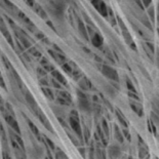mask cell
<instances>
[{
    "label": "cell",
    "mask_w": 159,
    "mask_h": 159,
    "mask_svg": "<svg viewBox=\"0 0 159 159\" xmlns=\"http://www.w3.org/2000/svg\"><path fill=\"white\" fill-rule=\"evenodd\" d=\"M126 85H127V88L129 90V91H131V93H137V90H136V87L133 85V83H131L130 80H126Z\"/></svg>",
    "instance_id": "22"
},
{
    "label": "cell",
    "mask_w": 159,
    "mask_h": 159,
    "mask_svg": "<svg viewBox=\"0 0 159 159\" xmlns=\"http://www.w3.org/2000/svg\"><path fill=\"white\" fill-rule=\"evenodd\" d=\"M79 152H80V154L82 155V157H84L85 158V150H84V148H79Z\"/></svg>",
    "instance_id": "32"
},
{
    "label": "cell",
    "mask_w": 159,
    "mask_h": 159,
    "mask_svg": "<svg viewBox=\"0 0 159 159\" xmlns=\"http://www.w3.org/2000/svg\"><path fill=\"white\" fill-rule=\"evenodd\" d=\"M36 116L39 118L40 122L42 123V125L44 126V127L46 128L47 130H49L50 133H53V128H52V124L49 123V121H48V119L46 118V116L44 115V113H43L40 109L38 110V112H37V115H36Z\"/></svg>",
    "instance_id": "7"
},
{
    "label": "cell",
    "mask_w": 159,
    "mask_h": 159,
    "mask_svg": "<svg viewBox=\"0 0 159 159\" xmlns=\"http://www.w3.org/2000/svg\"><path fill=\"white\" fill-rule=\"evenodd\" d=\"M114 136L119 142H123V137L121 136V131L119 130V127L117 125L114 126Z\"/></svg>",
    "instance_id": "19"
},
{
    "label": "cell",
    "mask_w": 159,
    "mask_h": 159,
    "mask_svg": "<svg viewBox=\"0 0 159 159\" xmlns=\"http://www.w3.org/2000/svg\"><path fill=\"white\" fill-rule=\"evenodd\" d=\"M58 95H59V96H61L62 98L66 100V101L68 102V103H69L70 105H71V104H72V102H73V100H72V96L70 95V93H68V91L60 90V91H59V93H58Z\"/></svg>",
    "instance_id": "15"
},
{
    "label": "cell",
    "mask_w": 159,
    "mask_h": 159,
    "mask_svg": "<svg viewBox=\"0 0 159 159\" xmlns=\"http://www.w3.org/2000/svg\"><path fill=\"white\" fill-rule=\"evenodd\" d=\"M117 20H118V23H119V25H120L121 31H122V36H123V38L125 39L126 43H127V44L133 48L134 50H137V46H136V44H134V42L133 40V37L130 36V34H129L127 28H126V26L124 25V23H123L122 20H121L119 17L117 18Z\"/></svg>",
    "instance_id": "3"
},
{
    "label": "cell",
    "mask_w": 159,
    "mask_h": 159,
    "mask_svg": "<svg viewBox=\"0 0 159 159\" xmlns=\"http://www.w3.org/2000/svg\"><path fill=\"white\" fill-rule=\"evenodd\" d=\"M91 43L93 44V46L101 47L104 43V39L99 33H93V37H91Z\"/></svg>",
    "instance_id": "8"
},
{
    "label": "cell",
    "mask_w": 159,
    "mask_h": 159,
    "mask_svg": "<svg viewBox=\"0 0 159 159\" xmlns=\"http://www.w3.org/2000/svg\"><path fill=\"white\" fill-rule=\"evenodd\" d=\"M43 68H44V70H45L46 72H52L53 70H55V68L52 67V65H50L49 63L43 65Z\"/></svg>",
    "instance_id": "23"
},
{
    "label": "cell",
    "mask_w": 159,
    "mask_h": 159,
    "mask_svg": "<svg viewBox=\"0 0 159 159\" xmlns=\"http://www.w3.org/2000/svg\"><path fill=\"white\" fill-rule=\"evenodd\" d=\"M146 45L150 48V50H151V52H152V55H154V45H153V43L147 42V43H146Z\"/></svg>",
    "instance_id": "30"
},
{
    "label": "cell",
    "mask_w": 159,
    "mask_h": 159,
    "mask_svg": "<svg viewBox=\"0 0 159 159\" xmlns=\"http://www.w3.org/2000/svg\"><path fill=\"white\" fill-rule=\"evenodd\" d=\"M50 73H52L53 79H56L58 82H60L62 85H67V80H66V78H65L59 71H56V70H53V71L50 72Z\"/></svg>",
    "instance_id": "9"
},
{
    "label": "cell",
    "mask_w": 159,
    "mask_h": 159,
    "mask_svg": "<svg viewBox=\"0 0 159 159\" xmlns=\"http://www.w3.org/2000/svg\"><path fill=\"white\" fill-rule=\"evenodd\" d=\"M45 159H49V158H48V157H46V158H45Z\"/></svg>",
    "instance_id": "35"
},
{
    "label": "cell",
    "mask_w": 159,
    "mask_h": 159,
    "mask_svg": "<svg viewBox=\"0 0 159 159\" xmlns=\"http://www.w3.org/2000/svg\"><path fill=\"white\" fill-rule=\"evenodd\" d=\"M158 34H159V29H158Z\"/></svg>",
    "instance_id": "36"
},
{
    "label": "cell",
    "mask_w": 159,
    "mask_h": 159,
    "mask_svg": "<svg viewBox=\"0 0 159 159\" xmlns=\"http://www.w3.org/2000/svg\"><path fill=\"white\" fill-rule=\"evenodd\" d=\"M157 20H158V23H159V4H158V15H157Z\"/></svg>",
    "instance_id": "34"
},
{
    "label": "cell",
    "mask_w": 159,
    "mask_h": 159,
    "mask_svg": "<svg viewBox=\"0 0 159 159\" xmlns=\"http://www.w3.org/2000/svg\"><path fill=\"white\" fill-rule=\"evenodd\" d=\"M77 99H78V106H79L80 109L84 112H90L91 110L90 101L88 99V96L82 90L77 91Z\"/></svg>",
    "instance_id": "1"
},
{
    "label": "cell",
    "mask_w": 159,
    "mask_h": 159,
    "mask_svg": "<svg viewBox=\"0 0 159 159\" xmlns=\"http://www.w3.org/2000/svg\"><path fill=\"white\" fill-rule=\"evenodd\" d=\"M56 159H58V158H56Z\"/></svg>",
    "instance_id": "38"
},
{
    "label": "cell",
    "mask_w": 159,
    "mask_h": 159,
    "mask_svg": "<svg viewBox=\"0 0 159 159\" xmlns=\"http://www.w3.org/2000/svg\"><path fill=\"white\" fill-rule=\"evenodd\" d=\"M37 72H38V75H39V76H41V77H44L45 74H46V71H45V70L40 69V68H38V70H37Z\"/></svg>",
    "instance_id": "28"
},
{
    "label": "cell",
    "mask_w": 159,
    "mask_h": 159,
    "mask_svg": "<svg viewBox=\"0 0 159 159\" xmlns=\"http://www.w3.org/2000/svg\"><path fill=\"white\" fill-rule=\"evenodd\" d=\"M117 117H118V119H119V121L121 122V124H123L124 126H127V124H126V121L124 120V118H122V115H121L119 112H117Z\"/></svg>",
    "instance_id": "26"
},
{
    "label": "cell",
    "mask_w": 159,
    "mask_h": 159,
    "mask_svg": "<svg viewBox=\"0 0 159 159\" xmlns=\"http://www.w3.org/2000/svg\"><path fill=\"white\" fill-rule=\"evenodd\" d=\"M0 104H3V100H2V96H0Z\"/></svg>",
    "instance_id": "33"
},
{
    "label": "cell",
    "mask_w": 159,
    "mask_h": 159,
    "mask_svg": "<svg viewBox=\"0 0 159 159\" xmlns=\"http://www.w3.org/2000/svg\"><path fill=\"white\" fill-rule=\"evenodd\" d=\"M44 139H45V146L49 147L52 151H53V150H56V145L53 144V142L52 141V140L48 139V138H46V137H44Z\"/></svg>",
    "instance_id": "20"
},
{
    "label": "cell",
    "mask_w": 159,
    "mask_h": 159,
    "mask_svg": "<svg viewBox=\"0 0 159 159\" xmlns=\"http://www.w3.org/2000/svg\"><path fill=\"white\" fill-rule=\"evenodd\" d=\"M52 85L55 86L56 88H59V90H61V88H62V86H61V84H60V82H58L56 79H52Z\"/></svg>",
    "instance_id": "27"
},
{
    "label": "cell",
    "mask_w": 159,
    "mask_h": 159,
    "mask_svg": "<svg viewBox=\"0 0 159 159\" xmlns=\"http://www.w3.org/2000/svg\"><path fill=\"white\" fill-rule=\"evenodd\" d=\"M41 90H42V93H44V96H46V99L50 100V101L55 100V95H53L52 90L48 88V86H42Z\"/></svg>",
    "instance_id": "13"
},
{
    "label": "cell",
    "mask_w": 159,
    "mask_h": 159,
    "mask_svg": "<svg viewBox=\"0 0 159 159\" xmlns=\"http://www.w3.org/2000/svg\"><path fill=\"white\" fill-rule=\"evenodd\" d=\"M142 4L144 6V8H148L151 4H152V0H141Z\"/></svg>",
    "instance_id": "24"
},
{
    "label": "cell",
    "mask_w": 159,
    "mask_h": 159,
    "mask_svg": "<svg viewBox=\"0 0 159 159\" xmlns=\"http://www.w3.org/2000/svg\"><path fill=\"white\" fill-rule=\"evenodd\" d=\"M78 24H79V31L81 35H83V37H84L85 39H88V34H87V31H86V28L83 25V23H81V21L78 22Z\"/></svg>",
    "instance_id": "18"
},
{
    "label": "cell",
    "mask_w": 159,
    "mask_h": 159,
    "mask_svg": "<svg viewBox=\"0 0 159 159\" xmlns=\"http://www.w3.org/2000/svg\"><path fill=\"white\" fill-rule=\"evenodd\" d=\"M129 159H131V158H129Z\"/></svg>",
    "instance_id": "37"
},
{
    "label": "cell",
    "mask_w": 159,
    "mask_h": 159,
    "mask_svg": "<svg viewBox=\"0 0 159 159\" xmlns=\"http://www.w3.org/2000/svg\"><path fill=\"white\" fill-rule=\"evenodd\" d=\"M69 125L71 129L73 130V133L76 134L77 139L79 140L80 142L83 143V134H82V129H81V125H80V122H79V118H76V117H72L70 116L69 117Z\"/></svg>",
    "instance_id": "2"
},
{
    "label": "cell",
    "mask_w": 159,
    "mask_h": 159,
    "mask_svg": "<svg viewBox=\"0 0 159 159\" xmlns=\"http://www.w3.org/2000/svg\"><path fill=\"white\" fill-rule=\"evenodd\" d=\"M103 128H104L105 134H106L108 138V137H109V128H108V124H107L106 120H103Z\"/></svg>",
    "instance_id": "25"
},
{
    "label": "cell",
    "mask_w": 159,
    "mask_h": 159,
    "mask_svg": "<svg viewBox=\"0 0 159 159\" xmlns=\"http://www.w3.org/2000/svg\"><path fill=\"white\" fill-rule=\"evenodd\" d=\"M28 123H29V127H30L31 131H32V133H33L34 136L36 137L37 139H38V141H43V140H42V136H41V134H40L39 129L36 127V125H35L33 122H31L30 120H28Z\"/></svg>",
    "instance_id": "11"
},
{
    "label": "cell",
    "mask_w": 159,
    "mask_h": 159,
    "mask_svg": "<svg viewBox=\"0 0 159 159\" xmlns=\"http://www.w3.org/2000/svg\"><path fill=\"white\" fill-rule=\"evenodd\" d=\"M4 119L6 121L7 124L13 129V131H15L17 134H21V128L18 124V121L15 120V117L12 116V115L8 114V113H4Z\"/></svg>",
    "instance_id": "6"
},
{
    "label": "cell",
    "mask_w": 159,
    "mask_h": 159,
    "mask_svg": "<svg viewBox=\"0 0 159 159\" xmlns=\"http://www.w3.org/2000/svg\"><path fill=\"white\" fill-rule=\"evenodd\" d=\"M91 4L95 6V8L100 12V15L104 18H108L109 15V8L107 7V5L105 4L103 0H90Z\"/></svg>",
    "instance_id": "5"
},
{
    "label": "cell",
    "mask_w": 159,
    "mask_h": 159,
    "mask_svg": "<svg viewBox=\"0 0 159 159\" xmlns=\"http://www.w3.org/2000/svg\"><path fill=\"white\" fill-rule=\"evenodd\" d=\"M10 138H12L13 140H15V142L18 143L19 145H20V147L22 148V149H25V147H24V142H23V140H22V138H21V136L20 134H15V133H12V131H10Z\"/></svg>",
    "instance_id": "14"
},
{
    "label": "cell",
    "mask_w": 159,
    "mask_h": 159,
    "mask_svg": "<svg viewBox=\"0 0 159 159\" xmlns=\"http://www.w3.org/2000/svg\"><path fill=\"white\" fill-rule=\"evenodd\" d=\"M56 158H58V159H69L68 156L65 154V153L61 149L56 150Z\"/></svg>",
    "instance_id": "21"
},
{
    "label": "cell",
    "mask_w": 159,
    "mask_h": 159,
    "mask_svg": "<svg viewBox=\"0 0 159 159\" xmlns=\"http://www.w3.org/2000/svg\"><path fill=\"white\" fill-rule=\"evenodd\" d=\"M39 83H40V85H42V86H49V83L47 82V80L45 79V78H44V79H43V78H42V79H40Z\"/></svg>",
    "instance_id": "29"
},
{
    "label": "cell",
    "mask_w": 159,
    "mask_h": 159,
    "mask_svg": "<svg viewBox=\"0 0 159 159\" xmlns=\"http://www.w3.org/2000/svg\"><path fill=\"white\" fill-rule=\"evenodd\" d=\"M3 159H12V157L9 156V154L7 152H3Z\"/></svg>",
    "instance_id": "31"
},
{
    "label": "cell",
    "mask_w": 159,
    "mask_h": 159,
    "mask_svg": "<svg viewBox=\"0 0 159 159\" xmlns=\"http://www.w3.org/2000/svg\"><path fill=\"white\" fill-rule=\"evenodd\" d=\"M79 86H80V88H81L82 90H90L91 88V83L90 80L87 79L86 77H81L79 79Z\"/></svg>",
    "instance_id": "10"
},
{
    "label": "cell",
    "mask_w": 159,
    "mask_h": 159,
    "mask_svg": "<svg viewBox=\"0 0 159 159\" xmlns=\"http://www.w3.org/2000/svg\"><path fill=\"white\" fill-rule=\"evenodd\" d=\"M102 73L105 77L109 78L110 80H113V81H119V76H118V72L112 67L108 66V65H103L101 69Z\"/></svg>",
    "instance_id": "4"
},
{
    "label": "cell",
    "mask_w": 159,
    "mask_h": 159,
    "mask_svg": "<svg viewBox=\"0 0 159 159\" xmlns=\"http://www.w3.org/2000/svg\"><path fill=\"white\" fill-rule=\"evenodd\" d=\"M120 151H119V148L117 146H111L109 149V156L111 159H116L119 155Z\"/></svg>",
    "instance_id": "12"
},
{
    "label": "cell",
    "mask_w": 159,
    "mask_h": 159,
    "mask_svg": "<svg viewBox=\"0 0 159 159\" xmlns=\"http://www.w3.org/2000/svg\"><path fill=\"white\" fill-rule=\"evenodd\" d=\"M147 12H148V15H149L150 20L152 21V23H154L155 22V8H154V6L151 4L150 6L147 8Z\"/></svg>",
    "instance_id": "17"
},
{
    "label": "cell",
    "mask_w": 159,
    "mask_h": 159,
    "mask_svg": "<svg viewBox=\"0 0 159 159\" xmlns=\"http://www.w3.org/2000/svg\"><path fill=\"white\" fill-rule=\"evenodd\" d=\"M130 107H131V109H133L134 111L139 115V116H143V114H144V111H143V108H142L141 105L134 104V103H130Z\"/></svg>",
    "instance_id": "16"
}]
</instances>
